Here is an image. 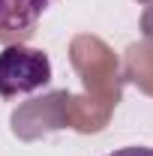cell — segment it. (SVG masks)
<instances>
[{
  "label": "cell",
  "mask_w": 153,
  "mask_h": 156,
  "mask_svg": "<svg viewBox=\"0 0 153 156\" xmlns=\"http://www.w3.org/2000/svg\"><path fill=\"white\" fill-rule=\"evenodd\" d=\"M54 0H0V30L18 33L33 27Z\"/></svg>",
  "instance_id": "2"
},
{
  "label": "cell",
  "mask_w": 153,
  "mask_h": 156,
  "mask_svg": "<svg viewBox=\"0 0 153 156\" xmlns=\"http://www.w3.org/2000/svg\"><path fill=\"white\" fill-rule=\"evenodd\" d=\"M108 156H153V147H123V150H114Z\"/></svg>",
  "instance_id": "3"
},
{
  "label": "cell",
  "mask_w": 153,
  "mask_h": 156,
  "mask_svg": "<svg viewBox=\"0 0 153 156\" xmlns=\"http://www.w3.org/2000/svg\"><path fill=\"white\" fill-rule=\"evenodd\" d=\"M138 3H144V6H150V3H153V0H138Z\"/></svg>",
  "instance_id": "4"
},
{
  "label": "cell",
  "mask_w": 153,
  "mask_h": 156,
  "mask_svg": "<svg viewBox=\"0 0 153 156\" xmlns=\"http://www.w3.org/2000/svg\"><path fill=\"white\" fill-rule=\"evenodd\" d=\"M51 84V60L36 48L6 45L0 51V96H24Z\"/></svg>",
  "instance_id": "1"
}]
</instances>
